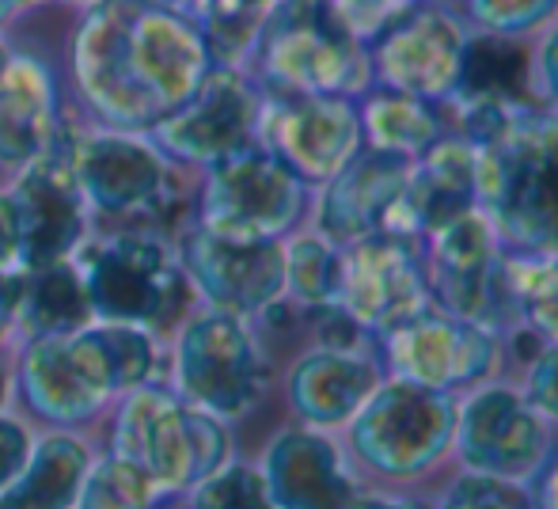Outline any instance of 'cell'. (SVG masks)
<instances>
[{
    "instance_id": "obj_26",
    "label": "cell",
    "mask_w": 558,
    "mask_h": 509,
    "mask_svg": "<svg viewBox=\"0 0 558 509\" xmlns=\"http://www.w3.org/2000/svg\"><path fill=\"white\" fill-rule=\"evenodd\" d=\"M357 114H361V133H365L368 148L407 156V160H418L422 153H429V148L452 130L448 126L445 104L411 96V92L380 88V84L361 92Z\"/></svg>"
},
{
    "instance_id": "obj_46",
    "label": "cell",
    "mask_w": 558,
    "mask_h": 509,
    "mask_svg": "<svg viewBox=\"0 0 558 509\" xmlns=\"http://www.w3.org/2000/svg\"><path fill=\"white\" fill-rule=\"evenodd\" d=\"M15 58V43L8 38V31H0V76H4V69L12 65Z\"/></svg>"
},
{
    "instance_id": "obj_44",
    "label": "cell",
    "mask_w": 558,
    "mask_h": 509,
    "mask_svg": "<svg viewBox=\"0 0 558 509\" xmlns=\"http://www.w3.org/2000/svg\"><path fill=\"white\" fill-rule=\"evenodd\" d=\"M46 0H0V31H8L12 23H20L27 12H35Z\"/></svg>"
},
{
    "instance_id": "obj_23",
    "label": "cell",
    "mask_w": 558,
    "mask_h": 509,
    "mask_svg": "<svg viewBox=\"0 0 558 509\" xmlns=\"http://www.w3.org/2000/svg\"><path fill=\"white\" fill-rule=\"evenodd\" d=\"M65 88L50 58L15 46L12 65L0 76V171L15 175L61 137Z\"/></svg>"
},
{
    "instance_id": "obj_35",
    "label": "cell",
    "mask_w": 558,
    "mask_h": 509,
    "mask_svg": "<svg viewBox=\"0 0 558 509\" xmlns=\"http://www.w3.org/2000/svg\"><path fill=\"white\" fill-rule=\"evenodd\" d=\"M437 509H536L529 483L494 480V475L448 468V480L434 490Z\"/></svg>"
},
{
    "instance_id": "obj_8",
    "label": "cell",
    "mask_w": 558,
    "mask_h": 509,
    "mask_svg": "<svg viewBox=\"0 0 558 509\" xmlns=\"http://www.w3.org/2000/svg\"><path fill=\"white\" fill-rule=\"evenodd\" d=\"M168 384L186 403L240 422L270 396L274 365L251 319L194 304L171 331Z\"/></svg>"
},
{
    "instance_id": "obj_16",
    "label": "cell",
    "mask_w": 558,
    "mask_h": 509,
    "mask_svg": "<svg viewBox=\"0 0 558 509\" xmlns=\"http://www.w3.org/2000/svg\"><path fill=\"white\" fill-rule=\"evenodd\" d=\"M73 130L76 122L69 119L53 148H46L38 160L8 175L4 183L8 194H12L15 217H20L23 270L65 263L96 229L73 171Z\"/></svg>"
},
{
    "instance_id": "obj_45",
    "label": "cell",
    "mask_w": 558,
    "mask_h": 509,
    "mask_svg": "<svg viewBox=\"0 0 558 509\" xmlns=\"http://www.w3.org/2000/svg\"><path fill=\"white\" fill-rule=\"evenodd\" d=\"M12 396H15V388H12V347L0 342V411H4Z\"/></svg>"
},
{
    "instance_id": "obj_3",
    "label": "cell",
    "mask_w": 558,
    "mask_h": 509,
    "mask_svg": "<svg viewBox=\"0 0 558 509\" xmlns=\"http://www.w3.org/2000/svg\"><path fill=\"white\" fill-rule=\"evenodd\" d=\"M456 403L452 391L384 377L338 434L353 472L380 487H414L452 468Z\"/></svg>"
},
{
    "instance_id": "obj_29",
    "label": "cell",
    "mask_w": 558,
    "mask_h": 509,
    "mask_svg": "<svg viewBox=\"0 0 558 509\" xmlns=\"http://www.w3.org/2000/svg\"><path fill=\"white\" fill-rule=\"evenodd\" d=\"M509 327L558 342V252H513L506 247L501 266Z\"/></svg>"
},
{
    "instance_id": "obj_18",
    "label": "cell",
    "mask_w": 558,
    "mask_h": 509,
    "mask_svg": "<svg viewBox=\"0 0 558 509\" xmlns=\"http://www.w3.org/2000/svg\"><path fill=\"white\" fill-rule=\"evenodd\" d=\"M426 278L429 296L437 308L463 319L509 331L506 289H501V266H506V244H501L494 221L483 209H468L456 221L434 229L426 240Z\"/></svg>"
},
{
    "instance_id": "obj_5",
    "label": "cell",
    "mask_w": 558,
    "mask_h": 509,
    "mask_svg": "<svg viewBox=\"0 0 558 509\" xmlns=\"http://www.w3.org/2000/svg\"><path fill=\"white\" fill-rule=\"evenodd\" d=\"M107 452L137 464L168 498H183L235 457V441L232 422L186 403L168 380L153 377L114 399Z\"/></svg>"
},
{
    "instance_id": "obj_12",
    "label": "cell",
    "mask_w": 558,
    "mask_h": 509,
    "mask_svg": "<svg viewBox=\"0 0 558 509\" xmlns=\"http://www.w3.org/2000/svg\"><path fill=\"white\" fill-rule=\"evenodd\" d=\"M471 23L456 0H411L365 38L373 84L448 104Z\"/></svg>"
},
{
    "instance_id": "obj_40",
    "label": "cell",
    "mask_w": 558,
    "mask_h": 509,
    "mask_svg": "<svg viewBox=\"0 0 558 509\" xmlns=\"http://www.w3.org/2000/svg\"><path fill=\"white\" fill-rule=\"evenodd\" d=\"M331 4L361 38H368L388 15H396L399 8H407L411 0H331Z\"/></svg>"
},
{
    "instance_id": "obj_6",
    "label": "cell",
    "mask_w": 558,
    "mask_h": 509,
    "mask_svg": "<svg viewBox=\"0 0 558 509\" xmlns=\"http://www.w3.org/2000/svg\"><path fill=\"white\" fill-rule=\"evenodd\" d=\"M478 209L513 252H558V114L539 107L478 148Z\"/></svg>"
},
{
    "instance_id": "obj_25",
    "label": "cell",
    "mask_w": 558,
    "mask_h": 509,
    "mask_svg": "<svg viewBox=\"0 0 558 509\" xmlns=\"http://www.w3.org/2000/svg\"><path fill=\"white\" fill-rule=\"evenodd\" d=\"M96 449L76 429L35 434V449L12 487L0 490V509H76V495Z\"/></svg>"
},
{
    "instance_id": "obj_17",
    "label": "cell",
    "mask_w": 558,
    "mask_h": 509,
    "mask_svg": "<svg viewBox=\"0 0 558 509\" xmlns=\"http://www.w3.org/2000/svg\"><path fill=\"white\" fill-rule=\"evenodd\" d=\"M338 304L373 342L426 312L434 296H429L422 240L376 232V237L342 247Z\"/></svg>"
},
{
    "instance_id": "obj_20",
    "label": "cell",
    "mask_w": 558,
    "mask_h": 509,
    "mask_svg": "<svg viewBox=\"0 0 558 509\" xmlns=\"http://www.w3.org/2000/svg\"><path fill=\"white\" fill-rule=\"evenodd\" d=\"M258 472L274 509H350L365 483L353 472L342 437L301 422L278 429L266 441Z\"/></svg>"
},
{
    "instance_id": "obj_41",
    "label": "cell",
    "mask_w": 558,
    "mask_h": 509,
    "mask_svg": "<svg viewBox=\"0 0 558 509\" xmlns=\"http://www.w3.org/2000/svg\"><path fill=\"white\" fill-rule=\"evenodd\" d=\"M23 281H27V270H23V266L0 270V342H4V347H15V335H20Z\"/></svg>"
},
{
    "instance_id": "obj_11",
    "label": "cell",
    "mask_w": 558,
    "mask_h": 509,
    "mask_svg": "<svg viewBox=\"0 0 558 509\" xmlns=\"http://www.w3.org/2000/svg\"><path fill=\"white\" fill-rule=\"evenodd\" d=\"M388 377L463 396L475 384L506 373V335L478 319H463L429 304L414 319L373 342Z\"/></svg>"
},
{
    "instance_id": "obj_38",
    "label": "cell",
    "mask_w": 558,
    "mask_h": 509,
    "mask_svg": "<svg viewBox=\"0 0 558 509\" xmlns=\"http://www.w3.org/2000/svg\"><path fill=\"white\" fill-rule=\"evenodd\" d=\"M31 449H35V429L4 407L0 411V490L12 487L15 475L27 468Z\"/></svg>"
},
{
    "instance_id": "obj_33",
    "label": "cell",
    "mask_w": 558,
    "mask_h": 509,
    "mask_svg": "<svg viewBox=\"0 0 558 509\" xmlns=\"http://www.w3.org/2000/svg\"><path fill=\"white\" fill-rule=\"evenodd\" d=\"M475 31L532 43L558 20V0H456Z\"/></svg>"
},
{
    "instance_id": "obj_31",
    "label": "cell",
    "mask_w": 558,
    "mask_h": 509,
    "mask_svg": "<svg viewBox=\"0 0 558 509\" xmlns=\"http://www.w3.org/2000/svg\"><path fill=\"white\" fill-rule=\"evenodd\" d=\"M278 0H194L191 15L206 35L214 61L221 65H247L251 43H255L263 20L274 12Z\"/></svg>"
},
{
    "instance_id": "obj_15",
    "label": "cell",
    "mask_w": 558,
    "mask_h": 509,
    "mask_svg": "<svg viewBox=\"0 0 558 509\" xmlns=\"http://www.w3.org/2000/svg\"><path fill=\"white\" fill-rule=\"evenodd\" d=\"M263 99L266 92L258 88V81L247 69L217 61L206 73V81L194 88V96L183 107H175L168 119L156 122L148 137L179 171L198 175L209 163L258 141Z\"/></svg>"
},
{
    "instance_id": "obj_7",
    "label": "cell",
    "mask_w": 558,
    "mask_h": 509,
    "mask_svg": "<svg viewBox=\"0 0 558 509\" xmlns=\"http://www.w3.org/2000/svg\"><path fill=\"white\" fill-rule=\"evenodd\" d=\"M73 263L84 278L96 319L137 324L163 335L175 331L179 319L198 304L179 266L175 240L156 229H92V237L76 247Z\"/></svg>"
},
{
    "instance_id": "obj_42",
    "label": "cell",
    "mask_w": 558,
    "mask_h": 509,
    "mask_svg": "<svg viewBox=\"0 0 558 509\" xmlns=\"http://www.w3.org/2000/svg\"><path fill=\"white\" fill-rule=\"evenodd\" d=\"M20 263V217H15L12 194L0 186V270H15Z\"/></svg>"
},
{
    "instance_id": "obj_22",
    "label": "cell",
    "mask_w": 558,
    "mask_h": 509,
    "mask_svg": "<svg viewBox=\"0 0 558 509\" xmlns=\"http://www.w3.org/2000/svg\"><path fill=\"white\" fill-rule=\"evenodd\" d=\"M384 377L388 373L376 357V347H319L312 342L286 369L281 396H286L293 422L342 434Z\"/></svg>"
},
{
    "instance_id": "obj_9",
    "label": "cell",
    "mask_w": 558,
    "mask_h": 509,
    "mask_svg": "<svg viewBox=\"0 0 558 509\" xmlns=\"http://www.w3.org/2000/svg\"><path fill=\"white\" fill-rule=\"evenodd\" d=\"M312 214V186L278 153L251 141L247 148L225 156L198 171L194 221L228 237L286 240Z\"/></svg>"
},
{
    "instance_id": "obj_37",
    "label": "cell",
    "mask_w": 558,
    "mask_h": 509,
    "mask_svg": "<svg viewBox=\"0 0 558 509\" xmlns=\"http://www.w3.org/2000/svg\"><path fill=\"white\" fill-rule=\"evenodd\" d=\"M532 53V99L539 111L558 114V20L529 43Z\"/></svg>"
},
{
    "instance_id": "obj_39",
    "label": "cell",
    "mask_w": 558,
    "mask_h": 509,
    "mask_svg": "<svg viewBox=\"0 0 558 509\" xmlns=\"http://www.w3.org/2000/svg\"><path fill=\"white\" fill-rule=\"evenodd\" d=\"M350 509H437L434 495L414 487H380V483H361Z\"/></svg>"
},
{
    "instance_id": "obj_30",
    "label": "cell",
    "mask_w": 558,
    "mask_h": 509,
    "mask_svg": "<svg viewBox=\"0 0 558 509\" xmlns=\"http://www.w3.org/2000/svg\"><path fill=\"white\" fill-rule=\"evenodd\" d=\"M281 247H286V301L296 312L338 301L342 247L331 244L312 225H301L296 232H289L281 240Z\"/></svg>"
},
{
    "instance_id": "obj_2",
    "label": "cell",
    "mask_w": 558,
    "mask_h": 509,
    "mask_svg": "<svg viewBox=\"0 0 558 509\" xmlns=\"http://www.w3.org/2000/svg\"><path fill=\"white\" fill-rule=\"evenodd\" d=\"M160 373V335L137 324L88 319L65 335H35L12 347V388L27 414L53 429L99 419L118 396Z\"/></svg>"
},
{
    "instance_id": "obj_28",
    "label": "cell",
    "mask_w": 558,
    "mask_h": 509,
    "mask_svg": "<svg viewBox=\"0 0 558 509\" xmlns=\"http://www.w3.org/2000/svg\"><path fill=\"white\" fill-rule=\"evenodd\" d=\"M92 316L88 289L76 270L73 258L50 266H35L27 270L23 281V301H20V339H35V335H65L73 327H84Z\"/></svg>"
},
{
    "instance_id": "obj_43",
    "label": "cell",
    "mask_w": 558,
    "mask_h": 509,
    "mask_svg": "<svg viewBox=\"0 0 558 509\" xmlns=\"http://www.w3.org/2000/svg\"><path fill=\"white\" fill-rule=\"evenodd\" d=\"M529 490H532L536 509H558V452L539 468V475L529 483Z\"/></svg>"
},
{
    "instance_id": "obj_10",
    "label": "cell",
    "mask_w": 558,
    "mask_h": 509,
    "mask_svg": "<svg viewBox=\"0 0 558 509\" xmlns=\"http://www.w3.org/2000/svg\"><path fill=\"white\" fill-rule=\"evenodd\" d=\"M555 452L558 434L529 403L513 373L475 384L456 403L452 468L509 483H532Z\"/></svg>"
},
{
    "instance_id": "obj_19",
    "label": "cell",
    "mask_w": 558,
    "mask_h": 509,
    "mask_svg": "<svg viewBox=\"0 0 558 509\" xmlns=\"http://www.w3.org/2000/svg\"><path fill=\"white\" fill-rule=\"evenodd\" d=\"M258 141L278 153L316 191L365 148L353 96H270L263 99Z\"/></svg>"
},
{
    "instance_id": "obj_27",
    "label": "cell",
    "mask_w": 558,
    "mask_h": 509,
    "mask_svg": "<svg viewBox=\"0 0 558 509\" xmlns=\"http://www.w3.org/2000/svg\"><path fill=\"white\" fill-rule=\"evenodd\" d=\"M475 99L536 107V99H532V53H529V43H517V38H501V35H486V31L471 27L468 46H463V58H460L456 92H452V99H448V104H475Z\"/></svg>"
},
{
    "instance_id": "obj_48",
    "label": "cell",
    "mask_w": 558,
    "mask_h": 509,
    "mask_svg": "<svg viewBox=\"0 0 558 509\" xmlns=\"http://www.w3.org/2000/svg\"><path fill=\"white\" fill-rule=\"evenodd\" d=\"M53 4H69V8H81V12H84V8H92L96 0H53Z\"/></svg>"
},
{
    "instance_id": "obj_34",
    "label": "cell",
    "mask_w": 558,
    "mask_h": 509,
    "mask_svg": "<svg viewBox=\"0 0 558 509\" xmlns=\"http://www.w3.org/2000/svg\"><path fill=\"white\" fill-rule=\"evenodd\" d=\"M183 498L186 509H274L258 464L235 457L202 483H194Z\"/></svg>"
},
{
    "instance_id": "obj_4",
    "label": "cell",
    "mask_w": 558,
    "mask_h": 509,
    "mask_svg": "<svg viewBox=\"0 0 558 509\" xmlns=\"http://www.w3.org/2000/svg\"><path fill=\"white\" fill-rule=\"evenodd\" d=\"M247 69L270 96H353L373 88L365 38L331 0H278L247 53Z\"/></svg>"
},
{
    "instance_id": "obj_36",
    "label": "cell",
    "mask_w": 558,
    "mask_h": 509,
    "mask_svg": "<svg viewBox=\"0 0 558 509\" xmlns=\"http://www.w3.org/2000/svg\"><path fill=\"white\" fill-rule=\"evenodd\" d=\"M513 377L524 396H529V403L551 422V429L558 434V342H544L536 350V357L521 373H513Z\"/></svg>"
},
{
    "instance_id": "obj_24",
    "label": "cell",
    "mask_w": 558,
    "mask_h": 509,
    "mask_svg": "<svg viewBox=\"0 0 558 509\" xmlns=\"http://www.w3.org/2000/svg\"><path fill=\"white\" fill-rule=\"evenodd\" d=\"M475 175H478V148L456 130H448L429 153L414 160V171L403 186L396 214L388 229L399 237L426 240L434 229L456 221L460 214L478 206L475 198Z\"/></svg>"
},
{
    "instance_id": "obj_47",
    "label": "cell",
    "mask_w": 558,
    "mask_h": 509,
    "mask_svg": "<svg viewBox=\"0 0 558 509\" xmlns=\"http://www.w3.org/2000/svg\"><path fill=\"white\" fill-rule=\"evenodd\" d=\"M156 4H168V8H183V12H191L194 0H156Z\"/></svg>"
},
{
    "instance_id": "obj_13",
    "label": "cell",
    "mask_w": 558,
    "mask_h": 509,
    "mask_svg": "<svg viewBox=\"0 0 558 509\" xmlns=\"http://www.w3.org/2000/svg\"><path fill=\"white\" fill-rule=\"evenodd\" d=\"M175 255L194 301L232 312L255 324L263 312L286 301V247L281 240L228 237L186 217L175 237Z\"/></svg>"
},
{
    "instance_id": "obj_1",
    "label": "cell",
    "mask_w": 558,
    "mask_h": 509,
    "mask_svg": "<svg viewBox=\"0 0 558 509\" xmlns=\"http://www.w3.org/2000/svg\"><path fill=\"white\" fill-rule=\"evenodd\" d=\"M198 20L156 0H96L69 35V96L84 122L148 133L214 69Z\"/></svg>"
},
{
    "instance_id": "obj_14",
    "label": "cell",
    "mask_w": 558,
    "mask_h": 509,
    "mask_svg": "<svg viewBox=\"0 0 558 509\" xmlns=\"http://www.w3.org/2000/svg\"><path fill=\"white\" fill-rule=\"evenodd\" d=\"M73 171L92 209V221L130 225L160 209L179 168L156 148L148 133L111 130L76 119Z\"/></svg>"
},
{
    "instance_id": "obj_21",
    "label": "cell",
    "mask_w": 558,
    "mask_h": 509,
    "mask_svg": "<svg viewBox=\"0 0 558 509\" xmlns=\"http://www.w3.org/2000/svg\"><path fill=\"white\" fill-rule=\"evenodd\" d=\"M411 171L414 160L365 145L338 175L312 191L308 225L338 247L376 237L388 229Z\"/></svg>"
},
{
    "instance_id": "obj_32",
    "label": "cell",
    "mask_w": 558,
    "mask_h": 509,
    "mask_svg": "<svg viewBox=\"0 0 558 509\" xmlns=\"http://www.w3.org/2000/svg\"><path fill=\"white\" fill-rule=\"evenodd\" d=\"M163 498L168 495L137 464L104 452L92 460L88 475H84L76 509H156Z\"/></svg>"
}]
</instances>
